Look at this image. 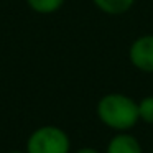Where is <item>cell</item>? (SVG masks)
<instances>
[{"instance_id":"6","label":"cell","mask_w":153,"mask_h":153,"mask_svg":"<svg viewBox=\"0 0 153 153\" xmlns=\"http://www.w3.org/2000/svg\"><path fill=\"white\" fill-rule=\"evenodd\" d=\"M30 10L38 15H51L64 7L66 0H25Z\"/></svg>"},{"instance_id":"4","label":"cell","mask_w":153,"mask_h":153,"mask_svg":"<svg viewBox=\"0 0 153 153\" xmlns=\"http://www.w3.org/2000/svg\"><path fill=\"white\" fill-rule=\"evenodd\" d=\"M104 153H143L142 143L130 132H119L109 140Z\"/></svg>"},{"instance_id":"5","label":"cell","mask_w":153,"mask_h":153,"mask_svg":"<svg viewBox=\"0 0 153 153\" xmlns=\"http://www.w3.org/2000/svg\"><path fill=\"white\" fill-rule=\"evenodd\" d=\"M94 7L109 17H120L132 10L137 0H91Z\"/></svg>"},{"instance_id":"2","label":"cell","mask_w":153,"mask_h":153,"mask_svg":"<svg viewBox=\"0 0 153 153\" xmlns=\"http://www.w3.org/2000/svg\"><path fill=\"white\" fill-rule=\"evenodd\" d=\"M27 153H71V138L58 125H41L30 133Z\"/></svg>"},{"instance_id":"1","label":"cell","mask_w":153,"mask_h":153,"mask_svg":"<svg viewBox=\"0 0 153 153\" xmlns=\"http://www.w3.org/2000/svg\"><path fill=\"white\" fill-rule=\"evenodd\" d=\"M97 119L114 132H130L138 123V102L122 92H109L97 100Z\"/></svg>"},{"instance_id":"9","label":"cell","mask_w":153,"mask_h":153,"mask_svg":"<svg viewBox=\"0 0 153 153\" xmlns=\"http://www.w3.org/2000/svg\"><path fill=\"white\" fill-rule=\"evenodd\" d=\"M7 153H27V152H23V150H10V152H7Z\"/></svg>"},{"instance_id":"3","label":"cell","mask_w":153,"mask_h":153,"mask_svg":"<svg viewBox=\"0 0 153 153\" xmlns=\"http://www.w3.org/2000/svg\"><path fill=\"white\" fill-rule=\"evenodd\" d=\"M128 61L135 69L153 74V35H140L128 46Z\"/></svg>"},{"instance_id":"7","label":"cell","mask_w":153,"mask_h":153,"mask_svg":"<svg viewBox=\"0 0 153 153\" xmlns=\"http://www.w3.org/2000/svg\"><path fill=\"white\" fill-rule=\"evenodd\" d=\"M138 119L145 123H153V96H145L138 100Z\"/></svg>"},{"instance_id":"10","label":"cell","mask_w":153,"mask_h":153,"mask_svg":"<svg viewBox=\"0 0 153 153\" xmlns=\"http://www.w3.org/2000/svg\"><path fill=\"white\" fill-rule=\"evenodd\" d=\"M152 153H153V150H152Z\"/></svg>"},{"instance_id":"8","label":"cell","mask_w":153,"mask_h":153,"mask_svg":"<svg viewBox=\"0 0 153 153\" xmlns=\"http://www.w3.org/2000/svg\"><path fill=\"white\" fill-rule=\"evenodd\" d=\"M74 153H100V152L94 146H82V148H77Z\"/></svg>"}]
</instances>
